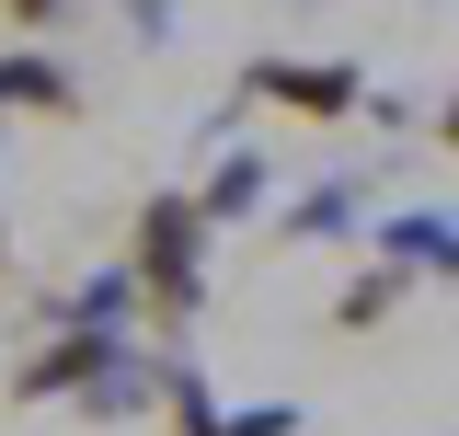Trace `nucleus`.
<instances>
[{"label": "nucleus", "instance_id": "5", "mask_svg": "<svg viewBox=\"0 0 459 436\" xmlns=\"http://www.w3.org/2000/svg\"><path fill=\"white\" fill-rule=\"evenodd\" d=\"M264 207V161H241V150H230L219 172H207V218H253Z\"/></svg>", "mask_w": 459, "mask_h": 436}, {"label": "nucleus", "instance_id": "8", "mask_svg": "<svg viewBox=\"0 0 459 436\" xmlns=\"http://www.w3.org/2000/svg\"><path fill=\"white\" fill-rule=\"evenodd\" d=\"M57 12H69V0H0V23H12V35H47Z\"/></svg>", "mask_w": 459, "mask_h": 436}, {"label": "nucleus", "instance_id": "9", "mask_svg": "<svg viewBox=\"0 0 459 436\" xmlns=\"http://www.w3.org/2000/svg\"><path fill=\"white\" fill-rule=\"evenodd\" d=\"M437 138H448V150H459V92H448V115H437Z\"/></svg>", "mask_w": 459, "mask_h": 436}, {"label": "nucleus", "instance_id": "6", "mask_svg": "<svg viewBox=\"0 0 459 436\" xmlns=\"http://www.w3.org/2000/svg\"><path fill=\"white\" fill-rule=\"evenodd\" d=\"M402 287H413V275H402V265H379V275H356V287H344V299H333V322H344V333H368V322H379V310H391V299H402Z\"/></svg>", "mask_w": 459, "mask_h": 436}, {"label": "nucleus", "instance_id": "3", "mask_svg": "<svg viewBox=\"0 0 459 436\" xmlns=\"http://www.w3.org/2000/svg\"><path fill=\"white\" fill-rule=\"evenodd\" d=\"M104 368H126L104 333H57V344H35V368H12V402H47V390H104Z\"/></svg>", "mask_w": 459, "mask_h": 436}, {"label": "nucleus", "instance_id": "2", "mask_svg": "<svg viewBox=\"0 0 459 436\" xmlns=\"http://www.w3.org/2000/svg\"><path fill=\"white\" fill-rule=\"evenodd\" d=\"M241 92H253V104H276V115H322V126H333V115H356L368 81H356L344 57H253V69H241Z\"/></svg>", "mask_w": 459, "mask_h": 436}, {"label": "nucleus", "instance_id": "1", "mask_svg": "<svg viewBox=\"0 0 459 436\" xmlns=\"http://www.w3.org/2000/svg\"><path fill=\"white\" fill-rule=\"evenodd\" d=\"M207 196H150L138 207V275H150V299L161 310H195V275H207Z\"/></svg>", "mask_w": 459, "mask_h": 436}, {"label": "nucleus", "instance_id": "4", "mask_svg": "<svg viewBox=\"0 0 459 436\" xmlns=\"http://www.w3.org/2000/svg\"><path fill=\"white\" fill-rule=\"evenodd\" d=\"M0 115H81L57 57H0Z\"/></svg>", "mask_w": 459, "mask_h": 436}, {"label": "nucleus", "instance_id": "7", "mask_svg": "<svg viewBox=\"0 0 459 436\" xmlns=\"http://www.w3.org/2000/svg\"><path fill=\"white\" fill-rule=\"evenodd\" d=\"M172 436H219V414H207V390H195V368H172Z\"/></svg>", "mask_w": 459, "mask_h": 436}]
</instances>
